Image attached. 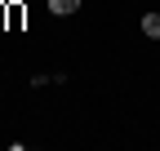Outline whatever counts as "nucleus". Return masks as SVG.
<instances>
[{
	"label": "nucleus",
	"mask_w": 160,
	"mask_h": 151,
	"mask_svg": "<svg viewBox=\"0 0 160 151\" xmlns=\"http://www.w3.org/2000/svg\"><path fill=\"white\" fill-rule=\"evenodd\" d=\"M142 31L156 40V36H160V13H147V18H142Z\"/></svg>",
	"instance_id": "2"
},
{
	"label": "nucleus",
	"mask_w": 160,
	"mask_h": 151,
	"mask_svg": "<svg viewBox=\"0 0 160 151\" xmlns=\"http://www.w3.org/2000/svg\"><path fill=\"white\" fill-rule=\"evenodd\" d=\"M49 9H53V13H76L80 0H49Z\"/></svg>",
	"instance_id": "1"
}]
</instances>
